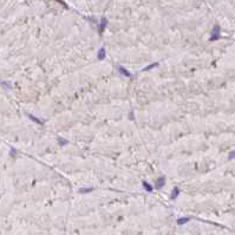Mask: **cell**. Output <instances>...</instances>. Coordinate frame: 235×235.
Returning <instances> with one entry per match:
<instances>
[{"label": "cell", "mask_w": 235, "mask_h": 235, "mask_svg": "<svg viewBox=\"0 0 235 235\" xmlns=\"http://www.w3.org/2000/svg\"><path fill=\"white\" fill-rule=\"evenodd\" d=\"M220 34H221V28H220V26H214V28H213V31H211V37H210V40L213 41V40H217L219 38H220Z\"/></svg>", "instance_id": "1"}, {"label": "cell", "mask_w": 235, "mask_h": 235, "mask_svg": "<svg viewBox=\"0 0 235 235\" xmlns=\"http://www.w3.org/2000/svg\"><path fill=\"white\" fill-rule=\"evenodd\" d=\"M164 184H166V178H164V177H160L157 181H156L155 187H156V189H161Z\"/></svg>", "instance_id": "2"}, {"label": "cell", "mask_w": 235, "mask_h": 235, "mask_svg": "<svg viewBox=\"0 0 235 235\" xmlns=\"http://www.w3.org/2000/svg\"><path fill=\"white\" fill-rule=\"evenodd\" d=\"M105 56H106V51H105V49H104V47H101L99 51H98V53H97V58H98L99 60H103V59L105 58Z\"/></svg>", "instance_id": "3"}, {"label": "cell", "mask_w": 235, "mask_h": 235, "mask_svg": "<svg viewBox=\"0 0 235 235\" xmlns=\"http://www.w3.org/2000/svg\"><path fill=\"white\" fill-rule=\"evenodd\" d=\"M106 25H108V19L105 18V17H103L102 19H101V25H99V31H101V33L105 30V27H106Z\"/></svg>", "instance_id": "4"}, {"label": "cell", "mask_w": 235, "mask_h": 235, "mask_svg": "<svg viewBox=\"0 0 235 235\" xmlns=\"http://www.w3.org/2000/svg\"><path fill=\"white\" fill-rule=\"evenodd\" d=\"M178 195H180V188L176 187V188L173 189V191H171V194H170V199H171V200H175Z\"/></svg>", "instance_id": "5"}, {"label": "cell", "mask_w": 235, "mask_h": 235, "mask_svg": "<svg viewBox=\"0 0 235 235\" xmlns=\"http://www.w3.org/2000/svg\"><path fill=\"white\" fill-rule=\"evenodd\" d=\"M189 217H181V219H178L177 220V224L178 226H183V224H186L187 222H189Z\"/></svg>", "instance_id": "6"}, {"label": "cell", "mask_w": 235, "mask_h": 235, "mask_svg": "<svg viewBox=\"0 0 235 235\" xmlns=\"http://www.w3.org/2000/svg\"><path fill=\"white\" fill-rule=\"evenodd\" d=\"M143 187H144V189L146 190V191H149V193H151L152 191V186L150 184V183H148V182H145V181H143Z\"/></svg>", "instance_id": "7"}, {"label": "cell", "mask_w": 235, "mask_h": 235, "mask_svg": "<svg viewBox=\"0 0 235 235\" xmlns=\"http://www.w3.org/2000/svg\"><path fill=\"white\" fill-rule=\"evenodd\" d=\"M118 70H119V72H121V73H122V74H123V76H125V77H131V74H130V72H129V71H128V70H125V69H124V67H122V66H121V67H119V69H118Z\"/></svg>", "instance_id": "8"}, {"label": "cell", "mask_w": 235, "mask_h": 235, "mask_svg": "<svg viewBox=\"0 0 235 235\" xmlns=\"http://www.w3.org/2000/svg\"><path fill=\"white\" fill-rule=\"evenodd\" d=\"M157 66H158V63H152V64H150L149 66L144 67V69H143V71H150L151 69H154V67H157Z\"/></svg>", "instance_id": "9"}, {"label": "cell", "mask_w": 235, "mask_h": 235, "mask_svg": "<svg viewBox=\"0 0 235 235\" xmlns=\"http://www.w3.org/2000/svg\"><path fill=\"white\" fill-rule=\"evenodd\" d=\"M58 143H59L60 145H63V146H64V145L69 144V141H66L65 138H61V137H59V138H58Z\"/></svg>", "instance_id": "10"}, {"label": "cell", "mask_w": 235, "mask_h": 235, "mask_svg": "<svg viewBox=\"0 0 235 235\" xmlns=\"http://www.w3.org/2000/svg\"><path fill=\"white\" fill-rule=\"evenodd\" d=\"M28 117H30V118H31V119H32V121H34V122H36V123H39V124H43V123H44V122H43V121H40V119H39V118H37V117H34V116H32V115H30V116H28Z\"/></svg>", "instance_id": "11"}, {"label": "cell", "mask_w": 235, "mask_h": 235, "mask_svg": "<svg viewBox=\"0 0 235 235\" xmlns=\"http://www.w3.org/2000/svg\"><path fill=\"white\" fill-rule=\"evenodd\" d=\"M234 158H235V150H233L228 156V160H234Z\"/></svg>", "instance_id": "12"}, {"label": "cell", "mask_w": 235, "mask_h": 235, "mask_svg": "<svg viewBox=\"0 0 235 235\" xmlns=\"http://www.w3.org/2000/svg\"><path fill=\"white\" fill-rule=\"evenodd\" d=\"M79 191L83 193V194H84V193H90V191H92V188H89V189H81Z\"/></svg>", "instance_id": "13"}]
</instances>
